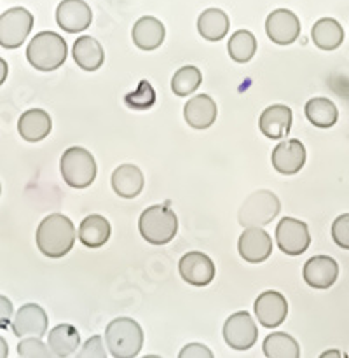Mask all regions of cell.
<instances>
[{
    "label": "cell",
    "mask_w": 349,
    "mask_h": 358,
    "mask_svg": "<svg viewBox=\"0 0 349 358\" xmlns=\"http://www.w3.org/2000/svg\"><path fill=\"white\" fill-rule=\"evenodd\" d=\"M75 226L63 213H52L40 222L37 229V247L45 257H65L75 243Z\"/></svg>",
    "instance_id": "cell-1"
},
{
    "label": "cell",
    "mask_w": 349,
    "mask_h": 358,
    "mask_svg": "<svg viewBox=\"0 0 349 358\" xmlns=\"http://www.w3.org/2000/svg\"><path fill=\"white\" fill-rule=\"evenodd\" d=\"M68 48L61 35L54 31H40L27 48V59L35 70L52 72L65 63Z\"/></svg>",
    "instance_id": "cell-2"
},
{
    "label": "cell",
    "mask_w": 349,
    "mask_h": 358,
    "mask_svg": "<svg viewBox=\"0 0 349 358\" xmlns=\"http://www.w3.org/2000/svg\"><path fill=\"white\" fill-rule=\"evenodd\" d=\"M138 229L143 240L150 245H166L177 236L178 219L177 213L166 205H154L143 210L138 220Z\"/></svg>",
    "instance_id": "cell-3"
},
{
    "label": "cell",
    "mask_w": 349,
    "mask_h": 358,
    "mask_svg": "<svg viewBox=\"0 0 349 358\" xmlns=\"http://www.w3.org/2000/svg\"><path fill=\"white\" fill-rule=\"evenodd\" d=\"M108 353L115 358H135L142 352L143 331L133 318H115L105 329Z\"/></svg>",
    "instance_id": "cell-4"
},
{
    "label": "cell",
    "mask_w": 349,
    "mask_h": 358,
    "mask_svg": "<svg viewBox=\"0 0 349 358\" xmlns=\"http://www.w3.org/2000/svg\"><path fill=\"white\" fill-rule=\"evenodd\" d=\"M61 177L70 187L86 189L96 178V161L84 147H70L59 161Z\"/></svg>",
    "instance_id": "cell-5"
},
{
    "label": "cell",
    "mask_w": 349,
    "mask_h": 358,
    "mask_svg": "<svg viewBox=\"0 0 349 358\" xmlns=\"http://www.w3.org/2000/svg\"><path fill=\"white\" fill-rule=\"evenodd\" d=\"M279 208H281V203H279L278 196L262 189L244 199L239 213H237V219L243 227H262L276 219Z\"/></svg>",
    "instance_id": "cell-6"
},
{
    "label": "cell",
    "mask_w": 349,
    "mask_h": 358,
    "mask_svg": "<svg viewBox=\"0 0 349 358\" xmlns=\"http://www.w3.org/2000/svg\"><path fill=\"white\" fill-rule=\"evenodd\" d=\"M34 27V16L24 7H13L0 16V45L6 49L21 48Z\"/></svg>",
    "instance_id": "cell-7"
},
{
    "label": "cell",
    "mask_w": 349,
    "mask_h": 358,
    "mask_svg": "<svg viewBox=\"0 0 349 358\" xmlns=\"http://www.w3.org/2000/svg\"><path fill=\"white\" fill-rule=\"evenodd\" d=\"M276 243L283 254L290 257L302 255L311 245V234L307 224L293 217H285L276 227Z\"/></svg>",
    "instance_id": "cell-8"
},
{
    "label": "cell",
    "mask_w": 349,
    "mask_h": 358,
    "mask_svg": "<svg viewBox=\"0 0 349 358\" xmlns=\"http://www.w3.org/2000/svg\"><path fill=\"white\" fill-rule=\"evenodd\" d=\"M223 339L236 352L250 350L258 339V327L246 311L230 315L223 325Z\"/></svg>",
    "instance_id": "cell-9"
},
{
    "label": "cell",
    "mask_w": 349,
    "mask_h": 358,
    "mask_svg": "<svg viewBox=\"0 0 349 358\" xmlns=\"http://www.w3.org/2000/svg\"><path fill=\"white\" fill-rule=\"evenodd\" d=\"M267 37L278 45H290L299 38L300 20L288 9H276L265 20Z\"/></svg>",
    "instance_id": "cell-10"
},
{
    "label": "cell",
    "mask_w": 349,
    "mask_h": 358,
    "mask_svg": "<svg viewBox=\"0 0 349 358\" xmlns=\"http://www.w3.org/2000/svg\"><path fill=\"white\" fill-rule=\"evenodd\" d=\"M181 280L188 285L206 287L215 278V264L202 252H188L178 262Z\"/></svg>",
    "instance_id": "cell-11"
},
{
    "label": "cell",
    "mask_w": 349,
    "mask_h": 358,
    "mask_svg": "<svg viewBox=\"0 0 349 358\" xmlns=\"http://www.w3.org/2000/svg\"><path fill=\"white\" fill-rule=\"evenodd\" d=\"M253 313L262 327H279L288 315V303L283 294L276 292V290H267L257 297L253 304Z\"/></svg>",
    "instance_id": "cell-12"
},
{
    "label": "cell",
    "mask_w": 349,
    "mask_h": 358,
    "mask_svg": "<svg viewBox=\"0 0 349 358\" xmlns=\"http://www.w3.org/2000/svg\"><path fill=\"white\" fill-rule=\"evenodd\" d=\"M47 315L42 310L38 304H24L17 310L16 317H14L13 332L16 338H42L47 334Z\"/></svg>",
    "instance_id": "cell-13"
},
{
    "label": "cell",
    "mask_w": 349,
    "mask_h": 358,
    "mask_svg": "<svg viewBox=\"0 0 349 358\" xmlns=\"http://www.w3.org/2000/svg\"><path fill=\"white\" fill-rule=\"evenodd\" d=\"M93 21L91 7L84 0H63L56 9V23L66 34H80Z\"/></svg>",
    "instance_id": "cell-14"
},
{
    "label": "cell",
    "mask_w": 349,
    "mask_h": 358,
    "mask_svg": "<svg viewBox=\"0 0 349 358\" xmlns=\"http://www.w3.org/2000/svg\"><path fill=\"white\" fill-rule=\"evenodd\" d=\"M237 250L244 261L258 264L271 257L272 240L260 227H244L243 234L237 241Z\"/></svg>",
    "instance_id": "cell-15"
},
{
    "label": "cell",
    "mask_w": 349,
    "mask_h": 358,
    "mask_svg": "<svg viewBox=\"0 0 349 358\" xmlns=\"http://www.w3.org/2000/svg\"><path fill=\"white\" fill-rule=\"evenodd\" d=\"M272 168L281 175H295L306 164V147L300 140H285L272 150Z\"/></svg>",
    "instance_id": "cell-16"
},
{
    "label": "cell",
    "mask_w": 349,
    "mask_h": 358,
    "mask_svg": "<svg viewBox=\"0 0 349 358\" xmlns=\"http://www.w3.org/2000/svg\"><path fill=\"white\" fill-rule=\"evenodd\" d=\"M304 282L313 289H330L339 278V264L328 255H316L304 264Z\"/></svg>",
    "instance_id": "cell-17"
},
{
    "label": "cell",
    "mask_w": 349,
    "mask_h": 358,
    "mask_svg": "<svg viewBox=\"0 0 349 358\" xmlns=\"http://www.w3.org/2000/svg\"><path fill=\"white\" fill-rule=\"evenodd\" d=\"M293 114L292 108L286 105H271L262 112L260 119H258V126L260 131L264 133L267 138L279 140L285 135H288L292 129Z\"/></svg>",
    "instance_id": "cell-18"
},
{
    "label": "cell",
    "mask_w": 349,
    "mask_h": 358,
    "mask_svg": "<svg viewBox=\"0 0 349 358\" xmlns=\"http://www.w3.org/2000/svg\"><path fill=\"white\" fill-rule=\"evenodd\" d=\"M218 108L208 94H198L191 98L184 107V117L191 128L194 129H208L216 121Z\"/></svg>",
    "instance_id": "cell-19"
},
{
    "label": "cell",
    "mask_w": 349,
    "mask_h": 358,
    "mask_svg": "<svg viewBox=\"0 0 349 358\" xmlns=\"http://www.w3.org/2000/svg\"><path fill=\"white\" fill-rule=\"evenodd\" d=\"M131 37L138 49H142V51H154V49L161 48V44L164 42L166 30H164V24L157 17L143 16L136 20V23L133 24Z\"/></svg>",
    "instance_id": "cell-20"
},
{
    "label": "cell",
    "mask_w": 349,
    "mask_h": 358,
    "mask_svg": "<svg viewBox=\"0 0 349 358\" xmlns=\"http://www.w3.org/2000/svg\"><path fill=\"white\" fill-rule=\"evenodd\" d=\"M145 178L142 170L135 164H121L112 173V189L124 199H133L143 191Z\"/></svg>",
    "instance_id": "cell-21"
},
{
    "label": "cell",
    "mask_w": 349,
    "mask_h": 358,
    "mask_svg": "<svg viewBox=\"0 0 349 358\" xmlns=\"http://www.w3.org/2000/svg\"><path fill=\"white\" fill-rule=\"evenodd\" d=\"M52 121L49 114L42 108H31L27 110L17 121V133L27 142H40L51 133Z\"/></svg>",
    "instance_id": "cell-22"
},
{
    "label": "cell",
    "mask_w": 349,
    "mask_h": 358,
    "mask_svg": "<svg viewBox=\"0 0 349 358\" xmlns=\"http://www.w3.org/2000/svg\"><path fill=\"white\" fill-rule=\"evenodd\" d=\"M72 56L77 65L86 72H94L105 62V51L96 38L89 35H82L75 41L72 48Z\"/></svg>",
    "instance_id": "cell-23"
},
{
    "label": "cell",
    "mask_w": 349,
    "mask_h": 358,
    "mask_svg": "<svg viewBox=\"0 0 349 358\" xmlns=\"http://www.w3.org/2000/svg\"><path fill=\"white\" fill-rule=\"evenodd\" d=\"M311 38L321 51H334L344 42V28L334 17H321L313 24Z\"/></svg>",
    "instance_id": "cell-24"
},
{
    "label": "cell",
    "mask_w": 349,
    "mask_h": 358,
    "mask_svg": "<svg viewBox=\"0 0 349 358\" xmlns=\"http://www.w3.org/2000/svg\"><path fill=\"white\" fill-rule=\"evenodd\" d=\"M112 233L110 222L103 215H87L79 226V241L87 248H100L108 241Z\"/></svg>",
    "instance_id": "cell-25"
},
{
    "label": "cell",
    "mask_w": 349,
    "mask_h": 358,
    "mask_svg": "<svg viewBox=\"0 0 349 358\" xmlns=\"http://www.w3.org/2000/svg\"><path fill=\"white\" fill-rule=\"evenodd\" d=\"M47 346L52 357H70L79 350L80 336L70 324H59L49 331Z\"/></svg>",
    "instance_id": "cell-26"
},
{
    "label": "cell",
    "mask_w": 349,
    "mask_h": 358,
    "mask_svg": "<svg viewBox=\"0 0 349 358\" xmlns=\"http://www.w3.org/2000/svg\"><path fill=\"white\" fill-rule=\"evenodd\" d=\"M229 16L222 9H216V7H209V9L202 10L198 20L199 35L211 42L222 41L229 34Z\"/></svg>",
    "instance_id": "cell-27"
},
{
    "label": "cell",
    "mask_w": 349,
    "mask_h": 358,
    "mask_svg": "<svg viewBox=\"0 0 349 358\" xmlns=\"http://www.w3.org/2000/svg\"><path fill=\"white\" fill-rule=\"evenodd\" d=\"M307 121L316 128H332L339 119V110L335 103L328 98H311L304 107Z\"/></svg>",
    "instance_id": "cell-28"
},
{
    "label": "cell",
    "mask_w": 349,
    "mask_h": 358,
    "mask_svg": "<svg viewBox=\"0 0 349 358\" xmlns=\"http://www.w3.org/2000/svg\"><path fill=\"white\" fill-rule=\"evenodd\" d=\"M262 352L267 358H297L300 357V346L292 336L285 332H272L265 338Z\"/></svg>",
    "instance_id": "cell-29"
},
{
    "label": "cell",
    "mask_w": 349,
    "mask_h": 358,
    "mask_svg": "<svg viewBox=\"0 0 349 358\" xmlns=\"http://www.w3.org/2000/svg\"><path fill=\"white\" fill-rule=\"evenodd\" d=\"M227 51L234 62L248 63L257 52V38L251 31L237 30L236 34L230 35L227 42Z\"/></svg>",
    "instance_id": "cell-30"
},
{
    "label": "cell",
    "mask_w": 349,
    "mask_h": 358,
    "mask_svg": "<svg viewBox=\"0 0 349 358\" xmlns=\"http://www.w3.org/2000/svg\"><path fill=\"white\" fill-rule=\"evenodd\" d=\"M201 80L202 76L198 66H181L180 70L174 72L173 79H171V91L177 96H188L201 86Z\"/></svg>",
    "instance_id": "cell-31"
},
{
    "label": "cell",
    "mask_w": 349,
    "mask_h": 358,
    "mask_svg": "<svg viewBox=\"0 0 349 358\" xmlns=\"http://www.w3.org/2000/svg\"><path fill=\"white\" fill-rule=\"evenodd\" d=\"M124 103L133 110H149L156 103V91L149 80H140L138 87L124 96Z\"/></svg>",
    "instance_id": "cell-32"
},
{
    "label": "cell",
    "mask_w": 349,
    "mask_h": 358,
    "mask_svg": "<svg viewBox=\"0 0 349 358\" xmlns=\"http://www.w3.org/2000/svg\"><path fill=\"white\" fill-rule=\"evenodd\" d=\"M17 355L20 357H52L47 345L40 341V338H24L17 345Z\"/></svg>",
    "instance_id": "cell-33"
},
{
    "label": "cell",
    "mask_w": 349,
    "mask_h": 358,
    "mask_svg": "<svg viewBox=\"0 0 349 358\" xmlns=\"http://www.w3.org/2000/svg\"><path fill=\"white\" fill-rule=\"evenodd\" d=\"M332 238L344 250H349V213L339 215L332 224Z\"/></svg>",
    "instance_id": "cell-34"
},
{
    "label": "cell",
    "mask_w": 349,
    "mask_h": 358,
    "mask_svg": "<svg viewBox=\"0 0 349 358\" xmlns=\"http://www.w3.org/2000/svg\"><path fill=\"white\" fill-rule=\"evenodd\" d=\"M79 357H82V358H86V357L105 358L107 357V352H105V346H103V339H101L100 336H93V338L87 339V343L82 346V350L79 352Z\"/></svg>",
    "instance_id": "cell-35"
},
{
    "label": "cell",
    "mask_w": 349,
    "mask_h": 358,
    "mask_svg": "<svg viewBox=\"0 0 349 358\" xmlns=\"http://www.w3.org/2000/svg\"><path fill=\"white\" fill-rule=\"evenodd\" d=\"M180 358H213L211 350L206 348L205 345H199V343H192V345H187L180 352Z\"/></svg>",
    "instance_id": "cell-36"
},
{
    "label": "cell",
    "mask_w": 349,
    "mask_h": 358,
    "mask_svg": "<svg viewBox=\"0 0 349 358\" xmlns=\"http://www.w3.org/2000/svg\"><path fill=\"white\" fill-rule=\"evenodd\" d=\"M14 308L6 296H0V329H7L13 324Z\"/></svg>",
    "instance_id": "cell-37"
},
{
    "label": "cell",
    "mask_w": 349,
    "mask_h": 358,
    "mask_svg": "<svg viewBox=\"0 0 349 358\" xmlns=\"http://www.w3.org/2000/svg\"><path fill=\"white\" fill-rule=\"evenodd\" d=\"M7 73H9V66H7V62L3 58H0V86L6 83Z\"/></svg>",
    "instance_id": "cell-38"
},
{
    "label": "cell",
    "mask_w": 349,
    "mask_h": 358,
    "mask_svg": "<svg viewBox=\"0 0 349 358\" xmlns=\"http://www.w3.org/2000/svg\"><path fill=\"white\" fill-rule=\"evenodd\" d=\"M9 357V346L7 343L3 341V338H0V358H7Z\"/></svg>",
    "instance_id": "cell-39"
},
{
    "label": "cell",
    "mask_w": 349,
    "mask_h": 358,
    "mask_svg": "<svg viewBox=\"0 0 349 358\" xmlns=\"http://www.w3.org/2000/svg\"><path fill=\"white\" fill-rule=\"evenodd\" d=\"M328 357H342V353L339 350H327V352L321 355V358H328Z\"/></svg>",
    "instance_id": "cell-40"
},
{
    "label": "cell",
    "mask_w": 349,
    "mask_h": 358,
    "mask_svg": "<svg viewBox=\"0 0 349 358\" xmlns=\"http://www.w3.org/2000/svg\"><path fill=\"white\" fill-rule=\"evenodd\" d=\"M0 192H2V187H0Z\"/></svg>",
    "instance_id": "cell-41"
}]
</instances>
